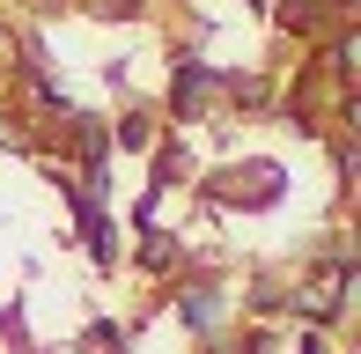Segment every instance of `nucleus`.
Returning a JSON list of instances; mask_svg holds the SVG:
<instances>
[{
    "mask_svg": "<svg viewBox=\"0 0 361 354\" xmlns=\"http://www.w3.org/2000/svg\"><path fill=\"white\" fill-rule=\"evenodd\" d=\"M59 185H67V177H59ZM67 214L81 221V236H89V251H96V266H118V221H111L81 185H67Z\"/></svg>",
    "mask_w": 361,
    "mask_h": 354,
    "instance_id": "obj_1",
    "label": "nucleus"
},
{
    "mask_svg": "<svg viewBox=\"0 0 361 354\" xmlns=\"http://www.w3.org/2000/svg\"><path fill=\"white\" fill-rule=\"evenodd\" d=\"M214 89H221V67H207V59L185 52V59H177V74H170V111H177V118H200Z\"/></svg>",
    "mask_w": 361,
    "mask_h": 354,
    "instance_id": "obj_2",
    "label": "nucleus"
},
{
    "mask_svg": "<svg viewBox=\"0 0 361 354\" xmlns=\"http://www.w3.org/2000/svg\"><path fill=\"white\" fill-rule=\"evenodd\" d=\"M177 317H185L192 332H214L221 325V288H185V295H177Z\"/></svg>",
    "mask_w": 361,
    "mask_h": 354,
    "instance_id": "obj_3",
    "label": "nucleus"
},
{
    "mask_svg": "<svg viewBox=\"0 0 361 354\" xmlns=\"http://www.w3.org/2000/svg\"><path fill=\"white\" fill-rule=\"evenodd\" d=\"M111 140H118L126 155H140V148H155V118H147V111H126V118L111 126Z\"/></svg>",
    "mask_w": 361,
    "mask_h": 354,
    "instance_id": "obj_4",
    "label": "nucleus"
},
{
    "mask_svg": "<svg viewBox=\"0 0 361 354\" xmlns=\"http://www.w3.org/2000/svg\"><path fill=\"white\" fill-rule=\"evenodd\" d=\"M185 177H192V155H185V148H177V140H170V148L155 155V192H170V185H185Z\"/></svg>",
    "mask_w": 361,
    "mask_h": 354,
    "instance_id": "obj_5",
    "label": "nucleus"
},
{
    "mask_svg": "<svg viewBox=\"0 0 361 354\" xmlns=\"http://www.w3.org/2000/svg\"><path fill=\"white\" fill-rule=\"evenodd\" d=\"M140 229H147V244H140V266H147V273H162V266L177 259V236H162L155 221H140Z\"/></svg>",
    "mask_w": 361,
    "mask_h": 354,
    "instance_id": "obj_6",
    "label": "nucleus"
},
{
    "mask_svg": "<svg viewBox=\"0 0 361 354\" xmlns=\"http://www.w3.org/2000/svg\"><path fill=\"white\" fill-rule=\"evenodd\" d=\"M147 0H89V15H140Z\"/></svg>",
    "mask_w": 361,
    "mask_h": 354,
    "instance_id": "obj_7",
    "label": "nucleus"
},
{
    "mask_svg": "<svg viewBox=\"0 0 361 354\" xmlns=\"http://www.w3.org/2000/svg\"><path fill=\"white\" fill-rule=\"evenodd\" d=\"M332 8H354V0H332Z\"/></svg>",
    "mask_w": 361,
    "mask_h": 354,
    "instance_id": "obj_8",
    "label": "nucleus"
}]
</instances>
